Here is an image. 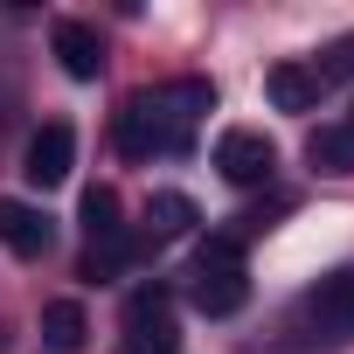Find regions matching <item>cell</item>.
Masks as SVG:
<instances>
[{"instance_id":"cell-1","label":"cell","mask_w":354,"mask_h":354,"mask_svg":"<svg viewBox=\"0 0 354 354\" xmlns=\"http://www.w3.org/2000/svg\"><path fill=\"white\" fill-rule=\"evenodd\" d=\"M188 299H195V313H209V319H230V313H243V299H250V278H243V250H236V236H209V243H202Z\"/></svg>"},{"instance_id":"cell-2","label":"cell","mask_w":354,"mask_h":354,"mask_svg":"<svg viewBox=\"0 0 354 354\" xmlns=\"http://www.w3.org/2000/svg\"><path fill=\"white\" fill-rule=\"evenodd\" d=\"M188 146V125L174 118V104L160 91H139L125 111H118V153L125 160H153V153H181Z\"/></svg>"},{"instance_id":"cell-3","label":"cell","mask_w":354,"mask_h":354,"mask_svg":"<svg viewBox=\"0 0 354 354\" xmlns=\"http://www.w3.org/2000/svg\"><path fill=\"white\" fill-rule=\"evenodd\" d=\"M125 354H181V340H174V306L167 292H132L125 299Z\"/></svg>"},{"instance_id":"cell-4","label":"cell","mask_w":354,"mask_h":354,"mask_svg":"<svg viewBox=\"0 0 354 354\" xmlns=\"http://www.w3.org/2000/svg\"><path fill=\"white\" fill-rule=\"evenodd\" d=\"M216 167H223V181H236V188H264V181H271V167H278V146H271L264 132L236 125V132L216 139Z\"/></svg>"},{"instance_id":"cell-5","label":"cell","mask_w":354,"mask_h":354,"mask_svg":"<svg viewBox=\"0 0 354 354\" xmlns=\"http://www.w3.org/2000/svg\"><path fill=\"white\" fill-rule=\"evenodd\" d=\"M306 319H313L326 340H347V333H354V264H347V271H326V278L306 292Z\"/></svg>"},{"instance_id":"cell-6","label":"cell","mask_w":354,"mask_h":354,"mask_svg":"<svg viewBox=\"0 0 354 354\" xmlns=\"http://www.w3.org/2000/svg\"><path fill=\"white\" fill-rule=\"evenodd\" d=\"M70 160H77V132H70V125H42V132L28 139L21 174H28L35 188H56V181H70Z\"/></svg>"},{"instance_id":"cell-7","label":"cell","mask_w":354,"mask_h":354,"mask_svg":"<svg viewBox=\"0 0 354 354\" xmlns=\"http://www.w3.org/2000/svg\"><path fill=\"white\" fill-rule=\"evenodd\" d=\"M49 42H56V63H63L77 84H91V77L104 70V42H97V28H91V21H56V28H49Z\"/></svg>"},{"instance_id":"cell-8","label":"cell","mask_w":354,"mask_h":354,"mask_svg":"<svg viewBox=\"0 0 354 354\" xmlns=\"http://www.w3.org/2000/svg\"><path fill=\"white\" fill-rule=\"evenodd\" d=\"M0 243H8L15 257H49L56 230H49V216L28 209V202H0Z\"/></svg>"},{"instance_id":"cell-9","label":"cell","mask_w":354,"mask_h":354,"mask_svg":"<svg viewBox=\"0 0 354 354\" xmlns=\"http://www.w3.org/2000/svg\"><path fill=\"white\" fill-rule=\"evenodd\" d=\"M264 97H271L278 111H319L326 84H319V70H313V63H278V70L264 77Z\"/></svg>"},{"instance_id":"cell-10","label":"cell","mask_w":354,"mask_h":354,"mask_svg":"<svg viewBox=\"0 0 354 354\" xmlns=\"http://www.w3.org/2000/svg\"><path fill=\"white\" fill-rule=\"evenodd\" d=\"M306 153H313L319 174H354V125H319L306 139Z\"/></svg>"},{"instance_id":"cell-11","label":"cell","mask_w":354,"mask_h":354,"mask_svg":"<svg viewBox=\"0 0 354 354\" xmlns=\"http://www.w3.org/2000/svg\"><path fill=\"white\" fill-rule=\"evenodd\" d=\"M42 333H49V347H63V354L84 347V306H77V299H56V306L42 313Z\"/></svg>"},{"instance_id":"cell-12","label":"cell","mask_w":354,"mask_h":354,"mask_svg":"<svg viewBox=\"0 0 354 354\" xmlns=\"http://www.w3.org/2000/svg\"><path fill=\"white\" fill-rule=\"evenodd\" d=\"M146 223H153L160 236H181V230H195V202H188V195H174V188H160L153 209H146Z\"/></svg>"},{"instance_id":"cell-13","label":"cell","mask_w":354,"mask_h":354,"mask_svg":"<svg viewBox=\"0 0 354 354\" xmlns=\"http://www.w3.org/2000/svg\"><path fill=\"white\" fill-rule=\"evenodd\" d=\"M84 223H91V243L125 236V230H118V195H111V188H91V195H84Z\"/></svg>"}]
</instances>
